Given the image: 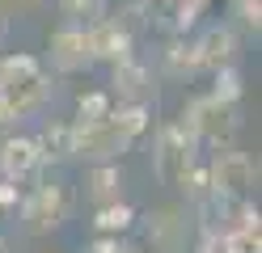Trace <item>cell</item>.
I'll use <instances>...</instances> for the list:
<instances>
[{
	"mask_svg": "<svg viewBox=\"0 0 262 253\" xmlns=\"http://www.w3.org/2000/svg\"><path fill=\"white\" fill-rule=\"evenodd\" d=\"M148 131V106L131 101L123 110H110L102 123L93 127H72V156L85 160H114Z\"/></svg>",
	"mask_w": 262,
	"mask_h": 253,
	"instance_id": "1",
	"label": "cell"
},
{
	"mask_svg": "<svg viewBox=\"0 0 262 253\" xmlns=\"http://www.w3.org/2000/svg\"><path fill=\"white\" fill-rule=\"evenodd\" d=\"M194 148H199V140L182 127V123H173L161 131V140H157V152H152V169H157V177L165 181V186H178L186 177V169L194 165Z\"/></svg>",
	"mask_w": 262,
	"mask_h": 253,
	"instance_id": "2",
	"label": "cell"
},
{
	"mask_svg": "<svg viewBox=\"0 0 262 253\" xmlns=\"http://www.w3.org/2000/svg\"><path fill=\"white\" fill-rule=\"evenodd\" d=\"M207 177H211V194L216 198H241V194H250V186H254V160L245 156V152L224 148V152H216V160L207 165Z\"/></svg>",
	"mask_w": 262,
	"mask_h": 253,
	"instance_id": "3",
	"label": "cell"
},
{
	"mask_svg": "<svg viewBox=\"0 0 262 253\" xmlns=\"http://www.w3.org/2000/svg\"><path fill=\"white\" fill-rule=\"evenodd\" d=\"M21 219H26V228L30 232H51L59 228L63 219H68V190L63 186H34L30 190V198L21 202Z\"/></svg>",
	"mask_w": 262,
	"mask_h": 253,
	"instance_id": "4",
	"label": "cell"
},
{
	"mask_svg": "<svg viewBox=\"0 0 262 253\" xmlns=\"http://www.w3.org/2000/svg\"><path fill=\"white\" fill-rule=\"evenodd\" d=\"M55 72H85L93 63V47H89V30L85 26H63L51 34V51H47Z\"/></svg>",
	"mask_w": 262,
	"mask_h": 253,
	"instance_id": "5",
	"label": "cell"
},
{
	"mask_svg": "<svg viewBox=\"0 0 262 253\" xmlns=\"http://www.w3.org/2000/svg\"><path fill=\"white\" fill-rule=\"evenodd\" d=\"M42 165V152L34 140H26V135H13V140L0 144V177L5 181H26L34 177Z\"/></svg>",
	"mask_w": 262,
	"mask_h": 253,
	"instance_id": "6",
	"label": "cell"
},
{
	"mask_svg": "<svg viewBox=\"0 0 262 253\" xmlns=\"http://www.w3.org/2000/svg\"><path fill=\"white\" fill-rule=\"evenodd\" d=\"M89 47H93V59H106V63H119L131 55V30L119 21H97L89 30Z\"/></svg>",
	"mask_w": 262,
	"mask_h": 253,
	"instance_id": "7",
	"label": "cell"
},
{
	"mask_svg": "<svg viewBox=\"0 0 262 253\" xmlns=\"http://www.w3.org/2000/svg\"><path fill=\"white\" fill-rule=\"evenodd\" d=\"M194 51H199V67H207V72H216V67H228L237 55V34L228 26H211L199 42H194Z\"/></svg>",
	"mask_w": 262,
	"mask_h": 253,
	"instance_id": "8",
	"label": "cell"
},
{
	"mask_svg": "<svg viewBox=\"0 0 262 253\" xmlns=\"http://www.w3.org/2000/svg\"><path fill=\"white\" fill-rule=\"evenodd\" d=\"M148 241L157 253H178L182 249V219L173 211H157L148 215Z\"/></svg>",
	"mask_w": 262,
	"mask_h": 253,
	"instance_id": "9",
	"label": "cell"
},
{
	"mask_svg": "<svg viewBox=\"0 0 262 253\" xmlns=\"http://www.w3.org/2000/svg\"><path fill=\"white\" fill-rule=\"evenodd\" d=\"M119 186H123V173L114 160H97V169L89 173V198L102 207V202H114L119 198Z\"/></svg>",
	"mask_w": 262,
	"mask_h": 253,
	"instance_id": "10",
	"label": "cell"
},
{
	"mask_svg": "<svg viewBox=\"0 0 262 253\" xmlns=\"http://www.w3.org/2000/svg\"><path fill=\"white\" fill-rule=\"evenodd\" d=\"M131 224H136V207H127V202H102L97 207V215H93V228L97 232H106V236H123Z\"/></svg>",
	"mask_w": 262,
	"mask_h": 253,
	"instance_id": "11",
	"label": "cell"
},
{
	"mask_svg": "<svg viewBox=\"0 0 262 253\" xmlns=\"http://www.w3.org/2000/svg\"><path fill=\"white\" fill-rule=\"evenodd\" d=\"M144 80H148V72H144V63H136V55H127V59L114 63V89H119V97L140 101Z\"/></svg>",
	"mask_w": 262,
	"mask_h": 253,
	"instance_id": "12",
	"label": "cell"
},
{
	"mask_svg": "<svg viewBox=\"0 0 262 253\" xmlns=\"http://www.w3.org/2000/svg\"><path fill=\"white\" fill-rule=\"evenodd\" d=\"M34 144H38V152H42V160H63V156H72V123L47 127Z\"/></svg>",
	"mask_w": 262,
	"mask_h": 253,
	"instance_id": "13",
	"label": "cell"
},
{
	"mask_svg": "<svg viewBox=\"0 0 262 253\" xmlns=\"http://www.w3.org/2000/svg\"><path fill=\"white\" fill-rule=\"evenodd\" d=\"M165 67L173 76H194V72H203L199 67V51H194V42H173L165 51Z\"/></svg>",
	"mask_w": 262,
	"mask_h": 253,
	"instance_id": "14",
	"label": "cell"
},
{
	"mask_svg": "<svg viewBox=\"0 0 262 253\" xmlns=\"http://www.w3.org/2000/svg\"><path fill=\"white\" fill-rule=\"evenodd\" d=\"M110 110H114L110 93H85V97H80V106H76V123L72 127H93V123H102Z\"/></svg>",
	"mask_w": 262,
	"mask_h": 253,
	"instance_id": "15",
	"label": "cell"
},
{
	"mask_svg": "<svg viewBox=\"0 0 262 253\" xmlns=\"http://www.w3.org/2000/svg\"><path fill=\"white\" fill-rule=\"evenodd\" d=\"M63 17H72V21H93L97 13H102V0H59Z\"/></svg>",
	"mask_w": 262,
	"mask_h": 253,
	"instance_id": "16",
	"label": "cell"
},
{
	"mask_svg": "<svg viewBox=\"0 0 262 253\" xmlns=\"http://www.w3.org/2000/svg\"><path fill=\"white\" fill-rule=\"evenodd\" d=\"M9 207H17V181L0 177V211H9Z\"/></svg>",
	"mask_w": 262,
	"mask_h": 253,
	"instance_id": "17",
	"label": "cell"
},
{
	"mask_svg": "<svg viewBox=\"0 0 262 253\" xmlns=\"http://www.w3.org/2000/svg\"><path fill=\"white\" fill-rule=\"evenodd\" d=\"M89 253H119V236H106V232H97V241L89 245Z\"/></svg>",
	"mask_w": 262,
	"mask_h": 253,
	"instance_id": "18",
	"label": "cell"
},
{
	"mask_svg": "<svg viewBox=\"0 0 262 253\" xmlns=\"http://www.w3.org/2000/svg\"><path fill=\"white\" fill-rule=\"evenodd\" d=\"M5 34H9V13L0 9V47H5Z\"/></svg>",
	"mask_w": 262,
	"mask_h": 253,
	"instance_id": "19",
	"label": "cell"
},
{
	"mask_svg": "<svg viewBox=\"0 0 262 253\" xmlns=\"http://www.w3.org/2000/svg\"><path fill=\"white\" fill-rule=\"evenodd\" d=\"M119 253H144L140 245H119Z\"/></svg>",
	"mask_w": 262,
	"mask_h": 253,
	"instance_id": "20",
	"label": "cell"
}]
</instances>
